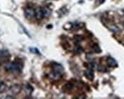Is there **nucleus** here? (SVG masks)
<instances>
[{
  "mask_svg": "<svg viewBox=\"0 0 124 99\" xmlns=\"http://www.w3.org/2000/svg\"><path fill=\"white\" fill-rule=\"evenodd\" d=\"M23 66L22 63H21V62L18 61H14L8 63L5 65L4 69L7 71V72L12 73L14 74H19L21 73V70H22Z\"/></svg>",
  "mask_w": 124,
  "mask_h": 99,
  "instance_id": "obj_2",
  "label": "nucleus"
},
{
  "mask_svg": "<svg viewBox=\"0 0 124 99\" xmlns=\"http://www.w3.org/2000/svg\"><path fill=\"white\" fill-rule=\"evenodd\" d=\"M30 51L31 53H36V54H38V55H40V51L37 50L36 47H31L30 48Z\"/></svg>",
  "mask_w": 124,
  "mask_h": 99,
  "instance_id": "obj_11",
  "label": "nucleus"
},
{
  "mask_svg": "<svg viewBox=\"0 0 124 99\" xmlns=\"http://www.w3.org/2000/svg\"><path fill=\"white\" fill-rule=\"evenodd\" d=\"M82 26H83V25L79 23V22H75V23H72L71 24V27H72V29H74V30H78V29L81 28V27H82Z\"/></svg>",
  "mask_w": 124,
  "mask_h": 99,
  "instance_id": "obj_9",
  "label": "nucleus"
},
{
  "mask_svg": "<svg viewBox=\"0 0 124 99\" xmlns=\"http://www.w3.org/2000/svg\"><path fill=\"white\" fill-rule=\"evenodd\" d=\"M123 26H124V23H123Z\"/></svg>",
  "mask_w": 124,
  "mask_h": 99,
  "instance_id": "obj_13",
  "label": "nucleus"
},
{
  "mask_svg": "<svg viewBox=\"0 0 124 99\" xmlns=\"http://www.w3.org/2000/svg\"><path fill=\"white\" fill-rule=\"evenodd\" d=\"M24 15L27 18H32L35 17V9L31 7H27L24 8Z\"/></svg>",
  "mask_w": 124,
  "mask_h": 99,
  "instance_id": "obj_5",
  "label": "nucleus"
},
{
  "mask_svg": "<svg viewBox=\"0 0 124 99\" xmlns=\"http://www.w3.org/2000/svg\"><path fill=\"white\" fill-rule=\"evenodd\" d=\"M45 18V13H44V8L42 7H37L35 9V18L37 20H42Z\"/></svg>",
  "mask_w": 124,
  "mask_h": 99,
  "instance_id": "obj_4",
  "label": "nucleus"
},
{
  "mask_svg": "<svg viewBox=\"0 0 124 99\" xmlns=\"http://www.w3.org/2000/svg\"><path fill=\"white\" fill-rule=\"evenodd\" d=\"M52 70L49 74L50 78L53 80H58L61 78V76L64 73V68L63 66L57 63H53L51 66Z\"/></svg>",
  "mask_w": 124,
  "mask_h": 99,
  "instance_id": "obj_1",
  "label": "nucleus"
},
{
  "mask_svg": "<svg viewBox=\"0 0 124 99\" xmlns=\"http://www.w3.org/2000/svg\"><path fill=\"white\" fill-rule=\"evenodd\" d=\"M84 74H85V76L88 79H89L90 81H92L93 79H94V73H93V70H91V69H88V70H85V73H84Z\"/></svg>",
  "mask_w": 124,
  "mask_h": 99,
  "instance_id": "obj_6",
  "label": "nucleus"
},
{
  "mask_svg": "<svg viewBox=\"0 0 124 99\" xmlns=\"http://www.w3.org/2000/svg\"><path fill=\"white\" fill-rule=\"evenodd\" d=\"M11 55L7 50H0V64H4L8 62Z\"/></svg>",
  "mask_w": 124,
  "mask_h": 99,
  "instance_id": "obj_3",
  "label": "nucleus"
},
{
  "mask_svg": "<svg viewBox=\"0 0 124 99\" xmlns=\"http://www.w3.org/2000/svg\"><path fill=\"white\" fill-rule=\"evenodd\" d=\"M21 91V86L18 85H13L12 88H11V91L13 92V94L16 95L19 93Z\"/></svg>",
  "mask_w": 124,
  "mask_h": 99,
  "instance_id": "obj_8",
  "label": "nucleus"
},
{
  "mask_svg": "<svg viewBox=\"0 0 124 99\" xmlns=\"http://www.w3.org/2000/svg\"><path fill=\"white\" fill-rule=\"evenodd\" d=\"M6 89H7L6 85H5L4 82H0V93H2V92L5 91Z\"/></svg>",
  "mask_w": 124,
  "mask_h": 99,
  "instance_id": "obj_10",
  "label": "nucleus"
},
{
  "mask_svg": "<svg viewBox=\"0 0 124 99\" xmlns=\"http://www.w3.org/2000/svg\"><path fill=\"white\" fill-rule=\"evenodd\" d=\"M107 65L110 67H116L117 66V62L116 61V59H114V58H112L110 57H109L107 59Z\"/></svg>",
  "mask_w": 124,
  "mask_h": 99,
  "instance_id": "obj_7",
  "label": "nucleus"
},
{
  "mask_svg": "<svg viewBox=\"0 0 124 99\" xmlns=\"http://www.w3.org/2000/svg\"><path fill=\"white\" fill-rule=\"evenodd\" d=\"M94 51L97 52V53L101 52V49L99 48V47H98V45H94Z\"/></svg>",
  "mask_w": 124,
  "mask_h": 99,
  "instance_id": "obj_12",
  "label": "nucleus"
}]
</instances>
